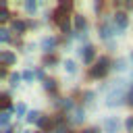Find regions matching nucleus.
Masks as SVG:
<instances>
[{
	"label": "nucleus",
	"instance_id": "f257e3e1",
	"mask_svg": "<svg viewBox=\"0 0 133 133\" xmlns=\"http://www.w3.org/2000/svg\"><path fill=\"white\" fill-rule=\"evenodd\" d=\"M104 131H106V133H116V131H118V118H116V116L104 118Z\"/></svg>",
	"mask_w": 133,
	"mask_h": 133
},
{
	"label": "nucleus",
	"instance_id": "f03ea898",
	"mask_svg": "<svg viewBox=\"0 0 133 133\" xmlns=\"http://www.w3.org/2000/svg\"><path fill=\"white\" fill-rule=\"evenodd\" d=\"M114 23H116L121 29H125V27H127V15H125V12H116V15H114Z\"/></svg>",
	"mask_w": 133,
	"mask_h": 133
},
{
	"label": "nucleus",
	"instance_id": "7ed1b4c3",
	"mask_svg": "<svg viewBox=\"0 0 133 133\" xmlns=\"http://www.w3.org/2000/svg\"><path fill=\"white\" fill-rule=\"evenodd\" d=\"M81 54H83V60H85V62H91L96 52H94V48H91V46H85V48L81 50Z\"/></svg>",
	"mask_w": 133,
	"mask_h": 133
},
{
	"label": "nucleus",
	"instance_id": "20e7f679",
	"mask_svg": "<svg viewBox=\"0 0 133 133\" xmlns=\"http://www.w3.org/2000/svg\"><path fill=\"white\" fill-rule=\"evenodd\" d=\"M0 60H2L4 64H12V62H15V54H12V52H2V54H0Z\"/></svg>",
	"mask_w": 133,
	"mask_h": 133
},
{
	"label": "nucleus",
	"instance_id": "39448f33",
	"mask_svg": "<svg viewBox=\"0 0 133 133\" xmlns=\"http://www.w3.org/2000/svg\"><path fill=\"white\" fill-rule=\"evenodd\" d=\"M42 46H44V50H46V52H50V50H52V48L56 46V39H54V37H46Z\"/></svg>",
	"mask_w": 133,
	"mask_h": 133
},
{
	"label": "nucleus",
	"instance_id": "423d86ee",
	"mask_svg": "<svg viewBox=\"0 0 133 133\" xmlns=\"http://www.w3.org/2000/svg\"><path fill=\"white\" fill-rule=\"evenodd\" d=\"M100 35H102L104 39L110 37V27H108V23H102V27H100Z\"/></svg>",
	"mask_w": 133,
	"mask_h": 133
},
{
	"label": "nucleus",
	"instance_id": "0eeeda50",
	"mask_svg": "<svg viewBox=\"0 0 133 133\" xmlns=\"http://www.w3.org/2000/svg\"><path fill=\"white\" fill-rule=\"evenodd\" d=\"M75 27H77V29H83V27H85V19H83L81 15H75Z\"/></svg>",
	"mask_w": 133,
	"mask_h": 133
},
{
	"label": "nucleus",
	"instance_id": "6e6552de",
	"mask_svg": "<svg viewBox=\"0 0 133 133\" xmlns=\"http://www.w3.org/2000/svg\"><path fill=\"white\" fill-rule=\"evenodd\" d=\"M64 71L66 73H75V62L73 60H64Z\"/></svg>",
	"mask_w": 133,
	"mask_h": 133
},
{
	"label": "nucleus",
	"instance_id": "1a4fd4ad",
	"mask_svg": "<svg viewBox=\"0 0 133 133\" xmlns=\"http://www.w3.org/2000/svg\"><path fill=\"white\" fill-rule=\"evenodd\" d=\"M27 121H29V123H35V121H37V123H39V112H35V110L29 112V114H27Z\"/></svg>",
	"mask_w": 133,
	"mask_h": 133
},
{
	"label": "nucleus",
	"instance_id": "9d476101",
	"mask_svg": "<svg viewBox=\"0 0 133 133\" xmlns=\"http://www.w3.org/2000/svg\"><path fill=\"white\" fill-rule=\"evenodd\" d=\"M12 29H15V31H25V23H23V21H15V23H12Z\"/></svg>",
	"mask_w": 133,
	"mask_h": 133
},
{
	"label": "nucleus",
	"instance_id": "9b49d317",
	"mask_svg": "<svg viewBox=\"0 0 133 133\" xmlns=\"http://www.w3.org/2000/svg\"><path fill=\"white\" fill-rule=\"evenodd\" d=\"M8 121H10V112L6 110V112H2V116H0V123L6 127V125H8Z\"/></svg>",
	"mask_w": 133,
	"mask_h": 133
},
{
	"label": "nucleus",
	"instance_id": "f8f14e48",
	"mask_svg": "<svg viewBox=\"0 0 133 133\" xmlns=\"http://www.w3.org/2000/svg\"><path fill=\"white\" fill-rule=\"evenodd\" d=\"M25 8H27L29 12H35V2H27V4H25Z\"/></svg>",
	"mask_w": 133,
	"mask_h": 133
},
{
	"label": "nucleus",
	"instance_id": "ddd939ff",
	"mask_svg": "<svg viewBox=\"0 0 133 133\" xmlns=\"http://www.w3.org/2000/svg\"><path fill=\"white\" fill-rule=\"evenodd\" d=\"M0 39H2V42L8 39V29H2V31H0Z\"/></svg>",
	"mask_w": 133,
	"mask_h": 133
},
{
	"label": "nucleus",
	"instance_id": "4468645a",
	"mask_svg": "<svg viewBox=\"0 0 133 133\" xmlns=\"http://www.w3.org/2000/svg\"><path fill=\"white\" fill-rule=\"evenodd\" d=\"M127 102L133 106V87H131V89H129V94H127Z\"/></svg>",
	"mask_w": 133,
	"mask_h": 133
},
{
	"label": "nucleus",
	"instance_id": "2eb2a0df",
	"mask_svg": "<svg viewBox=\"0 0 133 133\" xmlns=\"http://www.w3.org/2000/svg\"><path fill=\"white\" fill-rule=\"evenodd\" d=\"M44 87H46V89H54V81H52V79H48V81H46V85H44Z\"/></svg>",
	"mask_w": 133,
	"mask_h": 133
},
{
	"label": "nucleus",
	"instance_id": "dca6fc26",
	"mask_svg": "<svg viewBox=\"0 0 133 133\" xmlns=\"http://www.w3.org/2000/svg\"><path fill=\"white\" fill-rule=\"evenodd\" d=\"M19 79H21V75H19V73H17V75H10V81H12V85H15Z\"/></svg>",
	"mask_w": 133,
	"mask_h": 133
},
{
	"label": "nucleus",
	"instance_id": "f3484780",
	"mask_svg": "<svg viewBox=\"0 0 133 133\" xmlns=\"http://www.w3.org/2000/svg\"><path fill=\"white\" fill-rule=\"evenodd\" d=\"M15 110H17V112H19V114H23V112H25V106H23V104H19V106H17V108H15Z\"/></svg>",
	"mask_w": 133,
	"mask_h": 133
},
{
	"label": "nucleus",
	"instance_id": "a211bd4d",
	"mask_svg": "<svg viewBox=\"0 0 133 133\" xmlns=\"http://www.w3.org/2000/svg\"><path fill=\"white\" fill-rule=\"evenodd\" d=\"M23 77H25V79H33V73H31V71H25V75H23Z\"/></svg>",
	"mask_w": 133,
	"mask_h": 133
},
{
	"label": "nucleus",
	"instance_id": "6ab92c4d",
	"mask_svg": "<svg viewBox=\"0 0 133 133\" xmlns=\"http://www.w3.org/2000/svg\"><path fill=\"white\" fill-rule=\"evenodd\" d=\"M85 133H96V131H94V129H87V131H85Z\"/></svg>",
	"mask_w": 133,
	"mask_h": 133
}]
</instances>
